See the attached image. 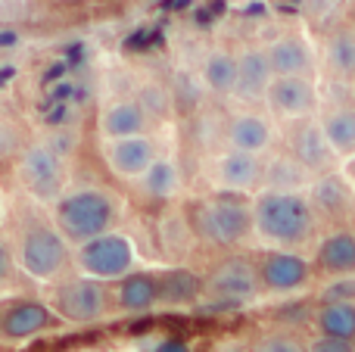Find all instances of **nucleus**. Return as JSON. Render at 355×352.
Wrapping results in <instances>:
<instances>
[{
  "label": "nucleus",
  "mask_w": 355,
  "mask_h": 352,
  "mask_svg": "<svg viewBox=\"0 0 355 352\" xmlns=\"http://www.w3.org/2000/svg\"><path fill=\"white\" fill-rule=\"evenodd\" d=\"M135 100L141 103V109L147 112L150 122L172 116V91H168V87H162L159 81H144V85L137 87V97Z\"/></svg>",
  "instance_id": "obj_29"
},
{
  "label": "nucleus",
  "mask_w": 355,
  "mask_h": 352,
  "mask_svg": "<svg viewBox=\"0 0 355 352\" xmlns=\"http://www.w3.org/2000/svg\"><path fill=\"white\" fill-rule=\"evenodd\" d=\"M275 137H277L275 118H271L268 112L240 109L225 122V147H231V150L265 156L275 147Z\"/></svg>",
  "instance_id": "obj_15"
},
{
  "label": "nucleus",
  "mask_w": 355,
  "mask_h": 352,
  "mask_svg": "<svg viewBox=\"0 0 355 352\" xmlns=\"http://www.w3.org/2000/svg\"><path fill=\"white\" fill-rule=\"evenodd\" d=\"M324 299H343V303H355V274H343V278H327V284L321 287L318 303Z\"/></svg>",
  "instance_id": "obj_31"
},
{
  "label": "nucleus",
  "mask_w": 355,
  "mask_h": 352,
  "mask_svg": "<svg viewBox=\"0 0 355 352\" xmlns=\"http://www.w3.org/2000/svg\"><path fill=\"white\" fill-rule=\"evenodd\" d=\"M150 118L147 112L141 109L135 97H122L112 100L100 109L97 116V131L100 141H110V137H131V134H150Z\"/></svg>",
  "instance_id": "obj_22"
},
{
  "label": "nucleus",
  "mask_w": 355,
  "mask_h": 352,
  "mask_svg": "<svg viewBox=\"0 0 355 352\" xmlns=\"http://www.w3.org/2000/svg\"><path fill=\"white\" fill-rule=\"evenodd\" d=\"M262 106L275 122L287 125L321 109V87L315 75H271Z\"/></svg>",
  "instance_id": "obj_10"
},
{
  "label": "nucleus",
  "mask_w": 355,
  "mask_h": 352,
  "mask_svg": "<svg viewBox=\"0 0 355 352\" xmlns=\"http://www.w3.org/2000/svg\"><path fill=\"white\" fill-rule=\"evenodd\" d=\"M131 184H135L147 200L168 203V200H175L178 191H181V168H178V162L172 159V156L156 153V159L150 162V166L144 168L141 178L131 181Z\"/></svg>",
  "instance_id": "obj_25"
},
{
  "label": "nucleus",
  "mask_w": 355,
  "mask_h": 352,
  "mask_svg": "<svg viewBox=\"0 0 355 352\" xmlns=\"http://www.w3.org/2000/svg\"><path fill=\"white\" fill-rule=\"evenodd\" d=\"M72 265L78 274L112 284L122 274H128L131 268L141 265V256H137L135 240L125 231L112 228V231L91 237V240L78 243V247H72Z\"/></svg>",
  "instance_id": "obj_6"
},
{
  "label": "nucleus",
  "mask_w": 355,
  "mask_h": 352,
  "mask_svg": "<svg viewBox=\"0 0 355 352\" xmlns=\"http://www.w3.org/2000/svg\"><path fill=\"white\" fill-rule=\"evenodd\" d=\"M250 352H306V340L293 328H275L262 331L250 343Z\"/></svg>",
  "instance_id": "obj_30"
},
{
  "label": "nucleus",
  "mask_w": 355,
  "mask_h": 352,
  "mask_svg": "<svg viewBox=\"0 0 355 352\" xmlns=\"http://www.w3.org/2000/svg\"><path fill=\"white\" fill-rule=\"evenodd\" d=\"M312 268H315V274H324V278L355 274V231L337 228V231L321 234L318 243H315Z\"/></svg>",
  "instance_id": "obj_20"
},
{
  "label": "nucleus",
  "mask_w": 355,
  "mask_h": 352,
  "mask_svg": "<svg viewBox=\"0 0 355 352\" xmlns=\"http://www.w3.org/2000/svg\"><path fill=\"white\" fill-rule=\"evenodd\" d=\"M312 184V175L300 166L290 153L268 156L262 159V187H277V191H306Z\"/></svg>",
  "instance_id": "obj_27"
},
{
  "label": "nucleus",
  "mask_w": 355,
  "mask_h": 352,
  "mask_svg": "<svg viewBox=\"0 0 355 352\" xmlns=\"http://www.w3.org/2000/svg\"><path fill=\"white\" fill-rule=\"evenodd\" d=\"M252 237L271 249H302L318 237V222L306 191L259 187L250 193Z\"/></svg>",
  "instance_id": "obj_1"
},
{
  "label": "nucleus",
  "mask_w": 355,
  "mask_h": 352,
  "mask_svg": "<svg viewBox=\"0 0 355 352\" xmlns=\"http://www.w3.org/2000/svg\"><path fill=\"white\" fill-rule=\"evenodd\" d=\"M284 141H287V153L306 168L309 175H324L331 168H337L340 162L334 159L331 147H327L324 134L318 128V118H296V122H287V131H284Z\"/></svg>",
  "instance_id": "obj_13"
},
{
  "label": "nucleus",
  "mask_w": 355,
  "mask_h": 352,
  "mask_svg": "<svg viewBox=\"0 0 355 352\" xmlns=\"http://www.w3.org/2000/svg\"><path fill=\"white\" fill-rule=\"evenodd\" d=\"M16 274H19V268H16V259H12V247H10V240L0 237V297L6 290H12Z\"/></svg>",
  "instance_id": "obj_33"
},
{
  "label": "nucleus",
  "mask_w": 355,
  "mask_h": 352,
  "mask_svg": "<svg viewBox=\"0 0 355 352\" xmlns=\"http://www.w3.org/2000/svg\"><path fill=\"white\" fill-rule=\"evenodd\" d=\"M262 159L265 156H252L243 150H218L209 159L206 181L212 191H227V193H256L262 187Z\"/></svg>",
  "instance_id": "obj_11"
},
{
  "label": "nucleus",
  "mask_w": 355,
  "mask_h": 352,
  "mask_svg": "<svg viewBox=\"0 0 355 352\" xmlns=\"http://www.w3.org/2000/svg\"><path fill=\"white\" fill-rule=\"evenodd\" d=\"M306 193L318 218H349L355 212V187L337 168L315 175L312 184L306 187Z\"/></svg>",
  "instance_id": "obj_19"
},
{
  "label": "nucleus",
  "mask_w": 355,
  "mask_h": 352,
  "mask_svg": "<svg viewBox=\"0 0 355 352\" xmlns=\"http://www.w3.org/2000/svg\"><path fill=\"white\" fill-rule=\"evenodd\" d=\"M56 322H60L56 312L44 299H28V297L10 299L0 309V340H6V343L35 340V337L53 331Z\"/></svg>",
  "instance_id": "obj_12"
},
{
  "label": "nucleus",
  "mask_w": 355,
  "mask_h": 352,
  "mask_svg": "<svg viewBox=\"0 0 355 352\" xmlns=\"http://www.w3.org/2000/svg\"><path fill=\"white\" fill-rule=\"evenodd\" d=\"M50 222L56 225V231H60L72 247H78V243L116 228L119 200H116V193H110L106 187H94V184L66 187V191L50 203Z\"/></svg>",
  "instance_id": "obj_2"
},
{
  "label": "nucleus",
  "mask_w": 355,
  "mask_h": 352,
  "mask_svg": "<svg viewBox=\"0 0 355 352\" xmlns=\"http://www.w3.org/2000/svg\"><path fill=\"white\" fill-rule=\"evenodd\" d=\"M10 247L16 268L35 284H56L72 268V243L56 231L50 218L25 222Z\"/></svg>",
  "instance_id": "obj_3"
},
{
  "label": "nucleus",
  "mask_w": 355,
  "mask_h": 352,
  "mask_svg": "<svg viewBox=\"0 0 355 352\" xmlns=\"http://www.w3.org/2000/svg\"><path fill=\"white\" fill-rule=\"evenodd\" d=\"M234 87H231V100L243 106H262L265 87L271 81V66L265 47H243L240 53H234Z\"/></svg>",
  "instance_id": "obj_17"
},
{
  "label": "nucleus",
  "mask_w": 355,
  "mask_h": 352,
  "mask_svg": "<svg viewBox=\"0 0 355 352\" xmlns=\"http://www.w3.org/2000/svg\"><path fill=\"white\" fill-rule=\"evenodd\" d=\"M22 147H25L22 131L12 122H0V159H16Z\"/></svg>",
  "instance_id": "obj_32"
},
{
  "label": "nucleus",
  "mask_w": 355,
  "mask_h": 352,
  "mask_svg": "<svg viewBox=\"0 0 355 352\" xmlns=\"http://www.w3.org/2000/svg\"><path fill=\"white\" fill-rule=\"evenodd\" d=\"M156 290H159V309H196L202 297V274L184 265H172L156 272Z\"/></svg>",
  "instance_id": "obj_23"
},
{
  "label": "nucleus",
  "mask_w": 355,
  "mask_h": 352,
  "mask_svg": "<svg viewBox=\"0 0 355 352\" xmlns=\"http://www.w3.org/2000/svg\"><path fill=\"white\" fill-rule=\"evenodd\" d=\"M318 66L337 81H355V25H337L321 47Z\"/></svg>",
  "instance_id": "obj_24"
},
{
  "label": "nucleus",
  "mask_w": 355,
  "mask_h": 352,
  "mask_svg": "<svg viewBox=\"0 0 355 352\" xmlns=\"http://www.w3.org/2000/svg\"><path fill=\"white\" fill-rule=\"evenodd\" d=\"M318 128L324 134L327 147H331L334 159L337 162H352L355 159V106L349 103H337L327 109L315 112Z\"/></svg>",
  "instance_id": "obj_21"
},
{
  "label": "nucleus",
  "mask_w": 355,
  "mask_h": 352,
  "mask_svg": "<svg viewBox=\"0 0 355 352\" xmlns=\"http://www.w3.org/2000/svg\"><path fill=\"white\" fill-rule=\"evenodd\" d=\"M144 352H193V346H190L184 337L162 334V337H156L153 343H147V349H144Z\"/></svg>",
  "instance_id": "obj_35"
},
{
  "label": "nucleus",
  "mask_w": 355,
  "mask_h": 352,
  "mask_svg": "<svg viewBox=\"0 0 355 352\" xmlns=\"http://www.w3.org/2000/svg\"><path fill=\"white\" fill-rule=\"evenodd\" d=\"M112 309L125 312V315H147V312L159 309V290H156V272L147 268H131L119 281L110 284Z\"/></svg>",
  "instance_id": "obj_18"
},
{
  "label": "nucleus",
  "mask_w": 355,
  "mask_h": 352,
  "mask_svg": "<svg viewBox=\"0 0 355 352\" xmlns=\"http://www.w3.org/2000/svg\"><path fill=\"white\" fill-rule=\"evenodd\" d=\"M312 331L315 334L340 337V340L355 343V303H343V299H324L312 309Z\"/></svg>",
  "instance_id": "obj_26"
},
{
  "label": "nucleus",
  "mask_w": 355,
  "mask_h": 352,
  "mask_svg": "<svg viewBox=\"0 0 355 352\" xmlns=\"http://www.w3.org/2000/svg\"><path fill=\"white\" fill-rule=\"evenodd\" d=\"M221 352H250V346H227V349H221Z\"/></svg>",
  "instance_id": "obj_36"
},
{
  "label": "nucleus",
  "mask_w": 355,
  "mask_h": 352,
  "mask_svg": "<svg viewBox=\"0 0 355 352\" xmlns=\"http://www.w3.org/2000/svg\"><path fill=\"white\" fill-rule=\"evenodd\" d=\"M271 75H315L318 72V50L302 31H284L265 44Z\"/></svg>",
  "instance_id": "obj_16"
},
{
  "label": "nucleus",
  "mask_w": 355,
  "mask_h": 352,
  "mask_svg": "<svg viewBox=\"0 0 355 352\" xmlns=\"http://www.w3.org/2000/svg\"><path fill=\"white\" fill-rule=\"evenodd\" d=\"M103 162L119 181H137L144 168L156 159V141L150 134H131V137H110L100 143Z\"/></svg>",
  "instance_id": "obj_14"
},
{
  "label": "nucleus",
  "mask_w": 355,
  "mask_h": 352,
  "mask_svg": "<svg viewBox=\"0 0 355 352\" xmlns=\"http://www.w3.org/2000/svg\"><path fill=\"white\" fill-rule=\"evenodd\" d=\"M259 290L268 297H296L309 290L315 281L312 259L302 256V249H271L265 247L256 259Z\"/></svg>",
  "instance_id": "obj_9"
},
{
  "label": "nucleus",
  "mask_w": 355,
  "mask_h": 352,
  "mask_svg": "<svg viewBox=\"0 0 355 352\" xmlns=\"http://www.w3.org/2000/svg\"><path fill=\"white\" fill-rule=\"evenodd\" d=\"M234 53L231 50H209L200 62V85L206 94L212 97H231V87H234Z\"/></svg>",
  "instance_id": "obj_28"
},
{
  "label": "nucleus",
  "mask_w": 355,
  "mask_h": 352,
  "mask_svg": "<svg viewBox=\"0 0 355 352\" xmlns=\"http://www.w3.org/2000/svg\"><path fill=\"white\" fill-rule=\"evenodd\" d=\"M349 6H352V10H355V0H349Z\"/></svg>",
  "instance_id": "obj_37"
},
{
  "label": "nucleus",
  "mask_w": 355,
  "mask_h": 352,
  "mask_svg": "<svg viewBox=\"0 0 355 352\" xmlns=\"http://www.w3.org/2000/svg\"><path fill=\"white\" fill-rule=\"evenodd\" d=\"M190 228L200 240L221 249H234L252 240V209L250 193L212 191L209 197L196 200L190 212Z\"/></svg>",
  "instance_id": "obj_4"
},
{
  "label": "nucleus",
  "mask_w": 355,
  "mask_h": 352,
  "mask_svg": "<svg viewBox=\"0 0 355 352\" xmlns=\"http://www.w3.org/2000/svg\"><path fill=\"white\" fill-rule=\"evenodd\" d=\"M306 352H355V343L327 334H312V340H306Z\"/></svg>",
  "instance_id": "obj_34"
},
{
  "label": "nucleus",
  "mask_w": 355,
  "mask_h": 352,
  "mask_svg": "<svg viewBox=\"0 0 355 352\" xmlns=\"http://www.w3.org/2000/svg\"><path fill=\"white\" fill-rule=\"evenodd\" d=\"M50 309L66 324H97L112 309L110 284L87 278V274L60 278L53 284V293H50Z\"/></svg>",
  "instance_id": "obj_8"
},
{
  "label": "nucleus",
  "mask_w": 355,
  "mask_h": 352,
  "mask_svg": "<svg viewBox=\"0 0 355 352\" xmlns=\"http://www.w3.org/2000/svg\"><path fill=\"white\" fill-rule=\"evenodd\" d=\"M262 297L259 290V278H256V262L246 256H231L221 259L212 272L202 278V297L196 303L206 306L212 312H227V309H243V306L256 303Z\"/></svg>",
  "instance_id": "obj_7"
},
{
  "label": "nucleus",
  "mask_w": 355,
  "mask_h": 352,
  "mask_svg": "<svg viewBox=\"0 0 355 352\" xmlns=\"http://www.w3.org/2000/svg\"><path fill=\"white\" fill-rule=\"evenodd\" d=\"M16 181L28 200L50 206L69 187V162L50 141H31L16 156Z\"/></svg>",
  "instance_id": "obj_5"
}]
</instances>
